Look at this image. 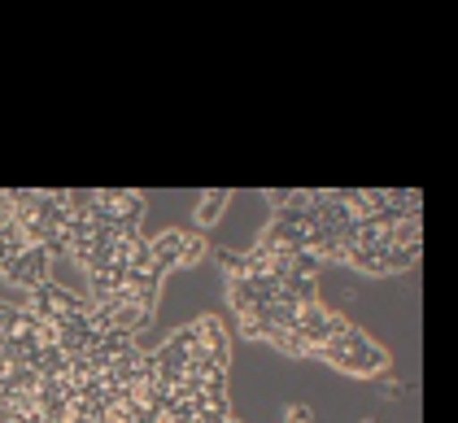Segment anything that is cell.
Masks as SVG:
<instances>
[{"label":"cell","mask_w":458,"mask_h":423,"mask_svg":"<svg viewBox=\"0 0 458 423\" xmlns=\"http://www.w3.org/2000/svg\"><path fill=\"white\" fill-rule=\"evenodd\" d=\"M332 367H341V371H350V376H380L388 367V353L380 345H371L362 332H350L341 345H332V350L323 353Z\"/></svg>","instance_id":"6da1fadb"},{"label":"cell","mask_w":458,"mask_h":423,"mask_svg":"<svg viewBox=\"0 0 458 423\" xmlns=\"http://www.w3.org/2000/svg\"><path fill=\"white\" fill-rule=\"evenodd\" d=\"M31 310H36L44 323H53V327H62V323H71V318L88 315L92 310V297H79V292H66L62 283H39L36 292H31V301H27Z\"/></svg>","instance_id":"7a4b0ae2"},{"label":"cell","mask_w":458,"mask_h":423,"mask_svg":"<svg viewBox=\"0 0 458 423\" xmlns=\"http://www.w3.org/2000/svg\"><path fill=\"white\" fill-rule=\"evenodd\" d=\"M48 271H53V253L44 245H31L9 271H4V280L18 283V288H27V292H36L39 283H48Z\"/></svg>","instance_id":"3957f363"},{"label":"cell","mask_w":458,"mask_h":423,"mask_svg":"<svg viewBox=\"0 0 458 423\" xmlns=\"http://www.w3.org/2000/svg\"><path fill=\"white\" fill-rule=\"evenodd\" d=\"M27 249H31V236H27L22 223H0V275H4Z\"/></svg>","instance_id":"277c9868"},{"label":"cell","mask_w":458,"mask_h":423,"mask_svg":"<svg viewBox=\"0 0 458 423\" xmlns=\"http://www.w3.org/2000/svg\"><path fill=\"white\" fill-rule=\"evenodd\" d=\"M223 206H227V192H210V197L197 206V223H214V218L223 214Z\"/></svg>","instance_id":"5b68a950"},{"label":"cell","mask_w":458,"mask_h":423,"mask_svg":"<svg viewBox=\"0 0 458 423\" xmlns=\"http://www.w3.org/2000/svg\"><path fill=\"white\" fill-rule=\"evenodd\" d=\"M310 419V410L306 406H297V410H288V423H306Z\"/></svg>","instance_id":"8992f818"}]
</instances>
